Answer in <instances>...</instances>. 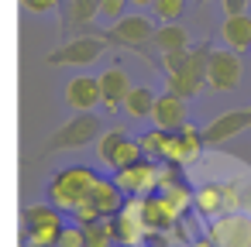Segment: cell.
I'll use <instances>...</instances> for the list:
<instances>
[{
  "instance_id": "cell-16",
  "label": "cell",
  "mask_w": 251,
  "mask_h": 247,
  "mask_svg": "<svg viewBox=\"0 0 251 247\" xmlns=\"http://www.w3.org/2000/svg\"><path fill=\"white\" fill-rule=\"evenodd\" d=\"M220 38L227 48L248 52L251 48V14H227L220 24Z\"/></svg>"
},
{
  "instance_id": "cell-27",
  "label": "cell",
  "mask_w": 251,
  "mask_h": 247,
  "mask_svg": "<svg viewBox=\"0 0 251 247\" xmlns=\"http://www.w3.org/2000/svg\"><path fill=\"white\" fill-rule=\"evenodd\" d=\"M73 216H76V220H79V223H93V220H100V216H103V213H100V209H97V206H93V199H90V196H86V199H83V202H79V206H76V209H73Z\"/></svg>"
},
{
  "instance_id": "cell-23",
  "label": "cell",
  "mask_w": 251,
  "mask_h": 247,
  "mask_svg": "<svg viewBox=\"0 0 251 247\" xmlns=\"http://www.w3.org/2000/svg\"><path fill=\"white\" fill-rule=\"evenodd\" d=\"M138 141H141V148H145V158H155V161H162V155H165V141H169V131L155 127V131L141 134Z\"/></svg>"
},
{
  "instance_id": "cell-6",
  "label": "cell",
  "mask_w": 251,
  "mask_h": 247,
  "mask_svg": "<svg viewBox=\"0 0 251 247\" xmlns=\"http://www.w3.org/2000/svg\"><path fill=\"white\" fill-rule=\"evenodd\" d=\"M107 38L103 35H83V38H69L62 48H55L49 55V66H93L103 52H107Z\"/></svg>"
},
{
  "instance_id": "cell-21",
  "label": "cell",
  "mask_w": 251,
  "mask_h": 247,
  "mask_svg": "<svg viewBox=\"0 0 251 247\" xmlns=\"http://www.w3.org/2000/svg\"><path fill=\"white\" fill-rule=\"evenodd\" d=\"M127 137H131V134H127V131H121V127L103 131V134H100V141H97V158H100L103 165H114V155L121 151V144H124Z\"/></svg>"
},
{
  "instance_id": "cell-8",
  "label": "cell",
  "mask_w": 251,
  "mask_h": 247,
  "mask_svg": "<svg viewBox=\"0 0 251 247\" xmlns=\"http://www.w3.org/2000/svg\"><path fill=\"white\" fill-rule=\"evenodd\" d=\"M155 21L145 18V14H124L121 21H114L110 31H103V38L110 45H127V48H141V45H151L155 38Z\"/></svg>"
},
{
  "instance_id": "cell-5",
  "label": "cell",
  "mask_w": 251,
  "mask_h": 247,
  "mask_svg": "<svg viewBox=\"0 0 251 247\" xmlns=\"http://www.w3.org/2000/svg\"><path fill=\"white\" fill-rule=\"evenodd\" d=\"M206 237L217 247H251V213H220L210 220Z\"/></svg>"
},
{
  "instance_id": "cell-10",
  "label": "cell",
  "mask_w": 251,
  "mask_h": 247,
  "mask_svg": "<svg viewBox=\"0 0 251 247\" xmlns=\"http://www.w3.org/2000/svg\"><path fill=\"white\" fill-rule=\"evenodd\" d=\"M66 107L76 110V113H86V110H97L103 107V86H100V76H76L66 83V93H62Z\"/></svg>"
},
{
  "instance_id": "cell-25",
  "label": "cell",
  "mask_w": 251,
  "mask_h": 247,
  "mask_svg": "<svg viewBox=\"0 0 251 247\" xmlns=\"http://www.w3.org/2000/svg\"><path fill=\"white\" fill-rule=\"evenodd\" d=\"M55 247H86V230H83V223H76V226H62Z\"/></svg>"
},
{
  "instance_id": "cell-11",
  "label": "cell",
  "mask_w": 251,
  "mask_h": 247,
  "mask_svg": "<svg viewBox=\"0 0 251 247\" xmlns=\"http://www.w3.org/2000/svg\"><path fill=\"white\" fill-rule=\"evenodd\" d=\"M251 127V107L248 110H224L220 117H213L206 127H203V137L206 144H220V141H230L237 137L241 131Z\"/></svg>"
},
{
  "instance_id": "cell-30",
  "label": "cell",
  "mask_w": 251,
  "mask_h": 247,
  "mask_svg": "<svg viewBox=\"0 0 251 247\" xmlns=\"http://www.w3.org/2000/svg\"><path fill=\"white\" fill-rule=\"evenodd\" d=\"M186 247H217V244H213V240H210V237H206V240H189V244H186Z\"/></svg>"
},
{
  "instance_id": "cell-18",
  "label": "cell",
  "mask_w": 251,
  "mask_h": 247,
  "mask_svg": "<svg viewBox=\"0 0 251 247\" xmlns=\"http://www.w3.org/2000/svg\"><path fill=\"white\" fill-rule=\"evenodd\" d=\"M83 230H86V247H114V244H121L114 216H100L93 223H83Z\"/></svg>"
},
{
  "instance_id": "cell-7",
  "label": "cell",
  "mask_w": 251,
  "mask_h": 247,
  "mask_svg": "<svg viewBox=\"0 0 251 247\" xmlns=\"http://www.w3.org/2000/svg\"><path fill=\"white\" fill-rule=\"evenodd\" d=\"M114 179H117V185L127 196H155L158 185H162V179H165V168H158L155 158H141L138 165L114 172Z\"/></svg>"
},
{
  "instance_id": "cell-20",
  "label": "cell",
  "mask_w": 251,
  "mask_h": 247,
  "mask_svg": "<svg viewBox=\"0 0 251 247\" xmlns=\"http://www.w3.org/2000/svg\"><path fill=\"white\" fill-rule=\"evenodd\" d=\"M155 103H158V93H155V90H148V86H134V90L127 93L124 113H131L134 120H141V117H151V113H155Z\"/></svg>"
},
{
  "instance_id": "cell-9",
  "label": "cell",
  "mask_w": 251,
  "mask_h": 247,
  "mask_svg": "<svg viewBox=\"0 0 251 247\" xmlns=\"http://www.w3.org/2000/svg\"><path fill=\"white\" fill-rule=\"evenodd\" d=\"M237 55L241 52H234V48H213V55H210V76H206V86L210 90H217V93L237 90L241 72H244Z\"/></svg>"
},
{
  "instance_id": "cell-24",
  "label": "cell",
  "mask_w": 251,
  "mask_h": 247,
  "mask_svg": "<svg viewBox=\"0 0 251 247\" xmlns=\"http://www.w3.org/2000/svg\"><path fill=\"white\" fill-rule=\"evenodd\" d=\"M182 11H186V0H155V18H158L162 24L179 21Z\"/></svg>"
},
{
  "instance_id": "cell-12",
  "label": "cell",
  "mask_w": 251,
  "mask_h": 247,
  "mask_svg": "<svg viewBox=\"0 0 251 247\" xmlns=\"http://www.w3.org/2000/svg\"><path fill=\"white\" fill-rule=\"evenodd\" d=\"M100 86H103V107H107L110 113H121L124 103H127V93L134 90V86H131V76H127L124 66H110V69H103V72H100Z\"/></svg>"
},
{
  "instance_id": "cell-32",
  "label": "cell",
  "mask_w": 251,
  "mask_h": 247,
  "mask_svg": "<svg viewBox=\"0 0 251 247\" xmlns=\"http://www.w3.org/2000/svg\"><path fill=\"white\" fill-rule=\"evenodd\" d=\"M21 247H38V244H28V240H25V244H21Z\"/></svg>"
},
{
  "instance_id": "cell-2",
  "label": "cell",
  "mask_w": 251,
  "mask_h": 247,
  "mask_svg": "<svg viewBox=\"0 0 251 247\" xmlns=\"http://www.w3.org/2000/svg\"><path fill=\"white\" fill-rule=\"evenodd\" d=\"M210 55H213L210 42L193 45L189 55H186V62H182V69L169 76V90L179 93V96H186V100H193V96L206 86V76H210Z\"/></svg>"
},
{
  "instance_id": "cell-17",
  "label": "cell",
  "mask_w": 251,
  "mask_h": 247,
  "mask_svg": "<svg viewBox=\"0 0 251 247\" xmlns=\"http://www.w3.org/2000/svg\"><path fill=\"white\" fill-rule=\"evenodd\" d=\"M196 213L213 220L220 213H227V199H224V182H206L196 189Z\"/></svg>"
},
{
  "instance_id": "cell-15",
  "label": "cell",
  "mask_w": 251,
  "mask_h": 247,
  "mask_svg": "<svg viewBox=\"0 0 251 247\" xmlns=\"http://www.w3.org/2000/svg\"><path fill=\"white\" fill-rule=\"evenodd\" d=\"M90 199H93V206H97L103 216H117V213L124 209V202H127V192L117 185V179H100L97 189L90 192Z\"/></svg>"
},
{
  "instance_id": "cell-26",
  "label": "cell",
  "mask_w": 251,
  "mask_h": 247,
  "mask_svg": "<svg viewBox=\"0 0 251 247\" xmlns=\"http://www.w3.org/2000/svg\"><path fill=\"white\" fill-rule=\"evenodd\" d=\"M131 0H100V18L103 21H121Z\"/></svg>"
},
{
  "instance_id": "cell-19",
  "label": "cell",
  "mask_w": 251,
  "mask_h": 247,
  "mask_svg": "<svg viewBox=\"0 0 251 247\" xmlns=\"http://www.w3.org/2000/svg\"><path fill=\"white\" fill-rule=\"evenodd\" d=\"M151 45L158 48V55H169V52H182V48H189V35H186V28H179V24L172 21V24H162V28L155 31Z\"/></svg>"
},
{
  "instance_id": "cell-31",
  "label": "cell",
  "mask_w": 251,
  "mask_h": 247,
  "mask_svg": "<svg viewBox=\"0 0 251 247\" xmlns=\"http://www.w3.org/2000/svg\"><path fill=\"white\" fill-rule=\"evenodd\" d=\"M131 4H138V7H155V0H131Z\"/></svg>"
},
{
  "instance_id": "cell-14",
  "label": "cell",
  "mask_w": 251,
  "mask_h": 247,
  "mask_svg": "<svg viewBox=\"0 0 251 247\" xmlns=\"http://www.w3.org/2000/svg\"><path fill=\"white\" fill-rule=\"evenodd\" d=\"M62 35H73L76 28H90L93 18H100V0H62Z\"/></svg>"
},
{
  "instance_id": "cell-22",
  "label": "cell",
  "mask_w": 251,
  "mask_h": 247,
  "mask_svg": "<svg viewBox=\"0 0 251 247\" xmlns=\"http://www.w3.org/2000/svg\"><path fill=\"white\" fill-rule=\"evenodd\" d=\"M145 158V148H141V141H134V137H127L124 144H121V151L114 155V172H121V168H131V165H138Z\"/></svg>"
},
{
  "instance_id": "cell-13",
  "label": "cell",
  "mask_w": 251,
  "mask_h": 247,
  "mask_svg": "<svg viewBox=\"0 0 251 247\" xmlns=\"http://www.w3.org/2000/svg\"><path fill=\"white\" fill-rule=\"evenodd\" d=\"M151 120H155V127H162V131H179V127L186 124V96H179V93H172V90L158 93V103H155Z\"/></svg>"
},
{
  "instance_id": "cell-4",
  "label": "cell",
  "mask_w": 251,
  "mask_h": 247,
  "mask_svg": "<svg viewBox=\"0 0 251 247\" xmlns=\"http://www.w3.org/2000/svg\"><path fill=\"white\" fill-rule=\"evenodd\" d=\"M25 220V240L38 244V247H55L59 233H62V209L55 202H35L21 213Z\"/></svg>"
},
{
  "instance_id": "cell-33",
  "label": "cell",
  "mask_w": 251,
  "mask_h": 247,
  "mask_svg": "<svg viewBox=\"0 0 251 247\" xmlns=\"http://www.w3.org/2000/svg\"><path fill=\"white\" fill-rule=\"evenodd\" d=\"M182 247H186V244H182Z\"/></svg>"
},
{
  "instance_id": "cell-1",
  "label": "cell",
  "mask_w": 251,
  "mask_h": 247,
  "mask_svg": "<svg viewBox=\"0 0 251 247\" xmlns=\"http://www.w3.org/2000/svg\"><path fill=\"white\" fill-rule=\"evenodd\" d=\"M100 175L90 168V165H69V168H59L49 182V202H55L62 213H73L93 189H97Z\"/></svg>"
},
{
  "instance_id": "cell-28",
  "label": "cell",
  "mask_w": 251,
  "mask_h": 247,
  "mask_svg": "<svg viewBox=\"0 0 251 247\" xmlns=\"http://www.w3.org/2000/svg\"><path fill=\"white\" fill-rule=\"evenodd\" d=\"M62 4V0H21V7L28 11V14H49V11H55Z\"/></svg>"
},
{
  "instance_id": "cell-3",
  "label": "cell",
  "mask_w": 251,
  "mask_h": 247,
  "mask_svg": "<svg viewBox=\"0 0 251 247\" xmlns=\"http://www.w3.org/2000/svg\"><path fill=\"white\" fill-rule=\"evenodd\" d=\"M100 134H103V120H100L93 110L76 113L73 120H66V124L52 134L45 155H52V151H76V148H86L90 141H100ZM45 155H42V158H45Z\"/></svg>"
},
{
  "instance_id": "cell-29",
  "label": "cell",
  "mask_w": 251,
  "mask_h": 247,
  "mask_svg": "<svg viewBox=\"0 0 251 247\" xmlns=\"http://www.w3.org/2000/svg\"><path fill=\"white\" fill-rule=\"evenodd\" d=\"M224 14H248V0H220Z\"/></svg>"
}]
</instances>
